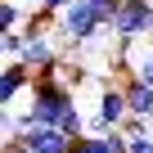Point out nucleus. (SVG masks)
<instances>
[{"label": "nucleus", "mask_w": 153, "mask_h": 153, "mask_svg": "<svg viewBox=\"0 0 153 153\" xmlns=\"http://www.w3.org/2000/svg\"><path fill=\"white\" fill-rule=\"evenodd\" d=\"M149 32H153V0H122L108 23V36L117 45H140L149 41Z\"/></svg>", "instance_id": "f257e3e1"}, {"label": "nucleus", "mask_w": 153, "mask_h": 153, "mask_svg": "<svg viewBox=\"0 0 153 153\" xmlns=\"http://www.w3.org/2000/svg\"><path fill=\"white\" fill-rule=\"evenodd\" d=\"M54 27H59V41H63V45H90L95 36L108 32V27H99V18H95V9L86 5V0L68 5V9L54 18Z\"/></svg>", "instance_id": "f03ea898"}, {"label": "nucleus", "mask_w": 153, "mask_h": 153, "mask_svg": "<svg viewBox=\"0 0 153 153\" xmlns=\"http://www.w3.org/2000/svg\"><path fill=\"white\" fill-rule=\"evenodd\" d=\"M126 90L122 86H104L99 90V99H95V108L86 113V135H104V131H117L122 122H126Z\"/></svg>", "instance_id": "7ed1b4c3"}, {"label": "nucleus", "mask_w": 153, "mask_h": 153, "mask_svg": "<svg viewBox=\"0 0 153 153\" xmlns=\"http://www.w3.org/2000/svg\"><path fill=\"white\" fill-rule=\"evenodd\" d=\"M23 149H32V153H68V131H59V126H23L18 135H14ZM9 144V140H5Z\"/></svg>", "instance_id": "20e7f679"}, {"label": "nucleus", "mask_w": 153, "mask_h": 153, "mask_svg": "<svg viewBox=\"0 0 153 153\" xmlns=\"http://www.w3.org/2000/svg\"><path fill=\"white\" fill-rule=\"evenodd\" d=\"M32 76H36V72H32L27 63H18V59L0 63V108H14V99L32 90Z\"/></svg>", "instance_id": "39448f33"}, {"label": "nucleus", "mask_w": 153, "mask_h": 153, "mask_svg": "<svg viewBox=\"0 0 153 153\" xmlns=\"http://www.w3.org/2000/svg\"><path fill=\"white\" fill-rule=\"evenodd\" d=\"M117 68L122 76H140L144 86H153V45H117Z\"/></svg>", "instance_id": "423d86ee"}, {"label": "nucleus", "mask_w": 153, "mask_h": 153, "mask_svg": "<svg viewBox=\"0 0 153 153\" xmlns=\"http://www.w3.org/2000/svg\"><path fill=\"white\" fill-rule=\"evenodd\" d=\"M122 90H126V108L135 117H153V86H144L140 76H122Z\"/></svg>", "instance_id": "0eeeda50"}, {"label": "nucleus", "mask_w": 153, "mask_h": 153, "mask_svg": "<svg viewBox=\"0 0 153 153\" xmlns=\"http://www.w3.org/2000/svg\"><path fill=\"white\" fill-rule=\"evenodd\" d=\"M23 23H27V9L18 0H0V32H18Z\"/></svg>", "instance_id": "6e6552de"}, {"label": "nucleus", "mask_w": 153, "mask_h": 153, "mask_svg": "<svg viewBox=\"0 0 153 153\" xmlns=\"http://www.w3.org/2000/svg\"><path fill=\"white\" fill-rule=\"evenodd\" d=\"M68 153H113V149H108V135H81L68 144Z\"/></svg>", "instance_id": "1a4fd4ad"}, {"label": "nucleus", "mask_w": 153, "mask_h": 153, "mask_svg": "<svg viewBox=\"0 0 153 153\" xmlns=\"http://www.w3.org/2000/svg\"><path fill=\"white\" fill-rule=\"evenodd\" d=\"M126 140H140V135H153V117H135V113H126V122L117 126Z\"/></svg>", "instance_id": "9d476101"}, {"label": "nucleus", "mask_w": 153, "mask_h": 153, "mask_svg": "<svg viewBox=\"0 0 153 153\" xmlns=\"http://www.w3.org/2000/svg\"><path fill=\"white\" fill-rule=\"evenodd\" d=\"M86 5L95 9V18H99V27H108V23H113V14H117V5H122V0H86Z\"/></svg>", "instance_id": "9b49d317"}, {"label": "nucleus", "mask_w": 153, "mask_h": 153, "mask_svg": "<svg viewBox=\"0 0 153 153\" xmlns=\"http://www.w3.org/2000/svg\"><path fill=\"white\" fill-rule=\"evenodd\" d=\"M27 50V32L18 27V32H5V59H18Z\"/></svg>", "instance_id": "f8f14e48"}, {"label": "nucleus", "mask_w": 153, "mask_h": 153, "mask_svg": "<svg viewBox=\"0 0 153 153\" xmlns=\"http://www.w3.org/2000/svg\"><path fill=\"white\" fill-rule=\"evenodd\" d=\"M14 135H18V117L9 108H0V140H14Z\"/></svg>", "instance_id": "ddd939ff"}, {"label": "nucleus", "mask_w": 153, "mask_h": 153, "mask_svg": "<svg viewBox=\"0 0 153 153\" xmlns=\"http://www.w3.org/2000/svg\"><path fill=\"white\" fill-rule=\"evenodd\" d=\"M36 5H41L45 14H54V18H59V14L68 9V5H76V0H36Z\"/></svg>", "instance_id": "4468645a"}, {"label": "nucleus", "mask_w": 153, "mask_h": 153, "mask_svg": "<svg viewBox=\"0 0 153 153\" xmlns=\"http://www.w3.org/2000/svg\"><path fill=\"white\" fill-rule=\"evenodd\" d=\"M131 153H153V135H140V140H131Z\"/></svg>", "instance_id": "2eb2a0df"}, {"label": "nucleus", "mask_w": 153, "mask_h": 153, "mask_svg": "<svg viewBox=\"0 0 153 153\" xmlns=\"http://www.w3.org/2000/svg\"><path fill=\"white\" fill-rule=\"evenodd\" d=\"M0 59H5V32H0Z\"/></svg>", "instance_id": "dca6fc26"}, {"label": "nucleus", "mask_w": 153, "mask_h": 153, "mask_svg": "<svg viewBox=\"0 0 153 153\" xmlns=\"http://www.w3.org/2000/svg\"><path fill=\"white\" fill-rule=\"evenodd\" d=\"M0 153H9V144H5V140H0Z\"/></svg>", "instance_id": "f3484780"}]
</instances>
